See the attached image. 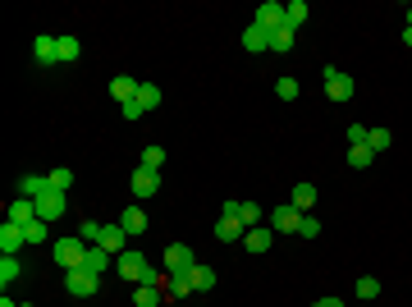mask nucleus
Returning <instances> with one entry per match:
<instances>
[{
	"label": "nucleus",
	"mask_w": 412,
	"mask_h": 307,
	"mask_svg": "<svg viewBox=\"0 0 412 307\" xmlns=\"http://www.w3.org/2000/svg\"><path fill=\"white\" fill-rule=\"evenodd\" d=\"M28 243V234H23V225H14V220H5L0 225V257H14Z\"/></svg>",
	"instance_id": "1a4fd4ad"
},
{
	"label": "nucleus",
	"mask_w": 412,
	"mask_h": 307,
	"mask_svg": "<svg viewBox=\"0 0 412 307\" xmlns=\"http://www.w3.org/2000/svg\"><path fill=\"white\" fill-rule=\"evenodd\" d=\"M367 147H371V152H390V147H394V133L390 129H371L367 133Z\"/></svg>",
	"instance_id": "473e14b6"
},
{
	"label": "nucleus",
	"mask_w": 412,
	"mask_h": 307,
	"mask_svg": "<svg viewBox=\"0 0 412 307\" xmlns=\"http://www.w3.org/2000/svg\"><path fill=\"white\" fill-rule=\"evenodd\" d=\"M371 161H376V152H371L367 143H358V147H348V165H353V170H367Z\"/></svg>",
	"instance_id": "c85d7f7f"
},
{
	"label": "nucleus",
	"mask_w": 412,
	"mask_h": 307,
	"mask_svg": "<svg viewBox=\"0 0 412 307\" xmlns=\"http://www.w3.org/2000/svg\"><path fill=\"white\" fill-rule=\"evenodd\" d=\"M138 285H156V289H165V275L156 271V266H147V271H142V280Z\"/></svg>",
	"instance_id": "ea45409f"
},
{
	"label": "nucleus",
	"mask_w": 412,
	"mask_h": 307,
	"mask_svg": "<svg viewBox=\"0 0 412 307\" xmlns=\"http://www.w3.org/2000/svg\"><path fill=\"white\" fill-rule=\"evenodd\" d=\"M120 225L129 230V239H133V234L147 230V211H142V207H124V211H120Z\"/></svg>",
	"instance_id": "6ab92c4d"
},
{
	"label": "nucleus",
	"mask_w": 412,
	"mask_h": 307,
	"mask_svg": "<svg viewBox=\"0 0 412 307\" xmlns=\"http://www.w3.org/2000/svg\"><path fill=\"white\" fill-rule=\"evenodd\" d=\"M367 124H348V143H353V147H358V143H367Z\"/></svg>",
	"instance_id": "a19ab883"
},
{
	"label": "nucleus",
	"mask_w": 412,
	"mask_h": 307,
	"mask_svg": "<svg viewBox=\"0 0 412 307\" xmlns=\"http://www.w3.org/2000/svg\"><path fill=\"white\" fill-rule=\"evenodd\" d=\"M110 266H115V257L106 253V248H97V243H87V257H83V271H92V275H106Z\"/></svg>",
	"instance_id": "ddd939ff"
},
{
	"label": "nucleus",
	"mask_w": 412,
	"mask_h": 307,
	"mask_svg": "<svg viewBox=\"0 0 412 307\" xmlns=\"http://www.w3.org/2000/svg\"><path fill=\"white\" fill-rule=\"evenodd\" d=\"M165 294H174V298L197 294V289H193V271H170V275H165Z\"/></svg>",
	"instance_id": "2eb2a0df"
},
{
	"label": "nucleus",
	"mask_w": 412,
	"mask_h": 307,
	"mask_svg": "<svg viewBox=\"0 0 412 307\" xmlns=\"http://www.w3.org/2000/svg\"><path fill=\"white\" fill-rule=\"evenodd\" d=\"M220 216H239L243 230H257V225H261V202H252V198H225V211H220Z\"/></svg>",
	"instance_id": "f03ea898"
},
{
	"label": "nucleus",
	"mask_w": 412,
	"mask_h": 307,
	"mask_svg": "<svg viewBox=\"0 0 412 307\" xmlns=\"http://www.w3.org/2000/svg\"><path fill=\"white\" fill-rule=\"evenodd\" d=\"M211 234H216L220 243H239L248 230H243V220H239V216H220V220H216V230H211Z\"/></svg>",
	"instance_id": "4468645a"
},
{
	"label": "nucleus",
	"mask_w": 412,
	"mask_h": 307,
	"mask_svg": "<svg viewBox=\"0 0 412 307\" xmlns=\"http://www.w3.org/2000/svg\"><path fill=\"white\" fill-rule=\"evenodd\" d=\"M46 188H51V179H46V175H23L19 179V193H23V198H42Z\"/></svg>",
	"instance_id": "b1692460"
},
{
	"label": "nucleus",
	"mask_w": 412,
	"mask_h": 307,
	"mask_svg": "<svg viewBox=\"0 0 412 307\" xmlns=\"http://www.w3.org/2000/svg\"><path fill=\"white\" fill-rule=\"evenodd\" d=\"M161 193V170H133V198H156Z\"/></svg>",
	"instance_id": "0eeeda50"
},
{
	"label": "nucleus",
	"mask_w": 412,
	"mask_h": 307,
	"mask_svg": "<svg viewBox=\"0 0 412 307\" xmlns=\"http://www.w3.org/2000/svg\"><path fill=\"white\" fill-rule=\"evenodd\" d=\"M110 97L120 101V106H124V101H133V97H138V78L120 74V78H115V83H110Z\"/></svg>",
	"instance_id": "aec40b11"
},
{
	"label": "nucleus",
	"mask_w": 412,
	"mask_h": 307,
	"mask_svg": "<svg viewBox=\"0 0 412 307\" xmlns=\"http://www.w3.org/2000/svg\"><path fill=\"white\" fill-rule=\"evenodd\" d=\"M142 106V115H147V110H156L161 106V88H156V83H138V97H133Z\"/></svg>",
	"instance_id": "393cba45"
},
{
	"label": "nucleus",
	"mask_w": 412,
	"mask_h": 307,
	"mask_svg": "<svg viewBox=\"0 0 412 307\" xmlns=\"http://www.w3.org/2000/svg\"><path fill=\"white\" fill-rule=\"evenodd\" d=\"M408 28H412V10H408Z\"/></svg>",
	"instance_id": "c03bdc74"
},
{
	"label": "nucleus",
	"mask_w": 412,
	"mask_h": 307,
	"mask_svg": "<svg viewBox=\"0 0 412 307\" xmlns=\"http://www.w3.org/2000/svg\"><path fill=\"white\" fill-rule=\"evenodd\" d=\"M303 23H307V0H289V5H284V28L298 33Z\"/></svg>",
	"instance_id": "4be33fe9"
},
{
	"label": "nucleus",
	"mask_w": 412,
	"mask_h": 307,
	"mask_svg": "<svg viewBox=\"0 0 412 307\" xmlns=\"http://www.w3.org/2000/svg\"><path fill=\"white\" fill-rule=\"evenodd\" d=\"M243 51H271V33H261L257 23L243 28Z\"/></svg>",
	"instance_id": "5701e85b"
},
{
	"label": "nucleus",
	"mask_w": 412,
	"mask_h": 307,
	"mask_svg": "<svg viewBox=\"0 0 412 307\" xmlns=\"http://www.w3.org/2000/svg\"><path fill=\"white\" fill-rule=\"evenodd\" d=\"M115 271H120V280H133V285H138V280H142V271H147V257H142L138 248H129V253H120V257H115Z\"/></svg>",
	"instance_id": "39448f33"
},
{
	"label": "nucleus",
	"mask_w": 412,
	"mask_h": 307,
	"mask_svg": "<svg viewBox=\"0 0 412 307\" xmlns=\"http://www.w3.org/2000/svg\"><path fill=\"white\" fill-rule=\"evenodd\" d=\"M298 234H303V239H316V234H321V220H316V216H303V220H298Z\"/></svg>",
	"instance_id": "4c0bfd02"
},
{
	"label": "nucleus",
	"mask_w": 412,
	"mask_h": 307,
	"mask_svg": "<svg viewBox=\"0 0 412 307\" xmlns=\"http://www.w3.org/2000/svg\"><path fill=\"white\" fill-rule=\"evenodd\" d=\"M78 239H83V243H97L101 239V225H97V220H83V225H78Z\"/></svg>",
	"instance_id": "e433bc0d"
},
{
	"label": "nucleus",
	"mask_w": 412,
	"mask_h": 307,
	"mask_svg": "<svg viewBox=\"0 0 412 307\" xmlns=\"http://www.w3.org/2000/svg\"><path fill=\"white\" fill-rule=\"evenodd\" d=\"M19 275H23V262H19V257H0V285L10 289Z\"/></svg>",
	"instance_id": "cd10ccee"
},
{
	"label": "nucleus",
	"mask_w": 412,
	"mask_h": 307,
	"mask_svg": "<svg viewBox=\"0 0 412 307\" xmlns=\"http://www.w3.org/2000/svg\"><path fill=\"white\" fill-rule=\"evenodd\" d=\"M293 42H298V33H293V28H275L271 33V51H293Z\"/></svg>",
	"instance_id": "7c9ffc66"
},
{
	"label": "nucleus",
	"mask_w": 412,
	"mask_h": 307,
	"mask_svg": "<svg viewBox=\"0 0 412 307\" xmlns=\"http://www.w3.org/2000/svg\"><path fill=\"white\" fill-rule=\"evenodd\" d=\"M193 266H197V257L188 243H170L165 248V271H193Z\"/></svg>",
	"instance_id": "9d476101"
},
{
	"label": "nucleus",
	"mask_w": 412,
	"mask_h": 307,
	"mask_svg": "<svg viewBox=\"0 0 412 307\" xmlns=\"http://www.w3.org/2000/svg\"><path fill=\"white\" fill-rule=\"evenodd\" d=\"M271 243H275V234L266 230V225H257V230H248V234H243V248H248V253H257V257L266 253Z\"/></svg>",
	"instance_id": "f3484780"
},
{
	"label": "nucleus",
	"mask_w": 412,
	"mask_h": 307,
	"mask_svg": "<svg viewBox=\"0 0 412 307\" xmlns=\"http://www.w3.org/2000/svg\"><path fill=\"white\" fill-rule=\"evenodd\" d=\"M124 243H129V230H124V225H101V239H97V248H106L110 257H120V253H129Z\"/></svg>",
	"instance_id": "423d86ee"
},
{
	"label": "nucleus",
	"mask_w": 412,
	"mask_h": 307,
	"mask_svg": "<svg viewBox=\"0 0 412 307\" xmlns=\"http://www.w3.org/2000/svg\"><path fill=\"white\" fill-rule=\"evenodd\" d=\"M51 257H55V266H65V271H78L83 266V257H87V243L78 239V234H69V239H60L51 248Z\"/></svg>",
	"instance_id": "f257e3e1"
},
{
	"label": "nucleus",
	"mask_w": 412,
	"mask_h": 307,
	"mask_svg": "<svg viewBox=\"0 0 412 307\" xmlns=\"http://www.w3.org/2000/svg\"><path fill=\"white\" fill-rule=\"evenodd\" d=\"M312 307H344V303H339V298H316Z\"/></svg>",
	"instance_id": "37998d69"
},
{
	"label": "nucleus",
	"mask_w": 412,
	"mask_h": 307,
	"mask_svg": "<svg viewBox=\"0 0 412 307\" xmlns=\"http://www.w3.org/2000/svg\"><path fill=\"white\" fill-rule=\"evenodd\" d=\"M51 188H60V193H69V188H74V170H65V165H60V170H51Z\"/></svg>",
	"instance_id": "72a5a7b5"
},
{
	"label": "nucleus",
	"mask_w": 412,
	"mask_h": 307,
	"mask_svg": "<svg viewBox=\"0 0 412 307\" xmlns=\"http://www.w3.org/2000/svg\"><path fill=\"white\" fill-rule=\"evenodd\" d=\"M275 97H280V101H293V97H298V78H289V74H284L280 83H275Z\"/></svg>",
	"instance_id": "f704fd0d"
},
{
	"label": "nucleus",
	"mask_w": 412,
	"mask_h": 307,
	"mask_svg": "<svg viewBox=\"0 0 412 307\" xmlns=\"http://www.w3.org/2000/svg\"><path fill=\"white\" fill-rule=\"evenodd\" d=\"M193 289L197 294H211L216 289V266H193Z\"/></svg>",
	"instance_id": "bb28decb"
},
{
	"label": "nucleus",
	"mask_w": 412,
	"mask_h": 307,
	"mask_svg": "<svg viewBox=\"0 0 412 307\" xmlns=\"http://www.w3.org/2000/svg\"><path fill=\"white\" fill-rule=\"evenodd\" d=\"M138 165H142V170H161V165H165V147H142V156H138Z\"/></svg>",
	"instance_id": "c756f323"
},
{
	"label": "nucleus",
	"mask_w": 412,
	"mask_h": 307,
	"mask_svg": "<svg viewBox=\"0 0 412 307\" xmlns=\"http://www.w3.org/2000/svg\"><path fill=\"white\" fill-rule=\"evenodd\" d=\"M298 220H303V211L284 202V207H275V211H271V230H280V234H298Z\"/></svg>",
	"instance_id": "f8f14e48"
},
{
	"label": "nucleus",
	"mask_w": 412,
	"mask_h": 307,
	"mask_svg": "<svg viewBox=\"0 0 412 307\" xmlns=\"http://www.w3.org/2000/svg\"><path fill=\"white\" fill-rule=\"evenodd\" d=\"M65 289L74 298H92L101 289V275H92V271H83V266H78V271H65Z\"/></svg>",
	"instance_id": "7ed1b4c3"
},
{
	"label": "nucleus",
	"mask_w": 412,
	"mask_h": 307,
	"mask_svg": "<svg viewBox=\"0 0 412 307\" xmlns=\"http://www.w3.org/2000/svg\"><path fill=\"white\" fill-rule=\"evenodd\" d=\"M5 220H14V225H33V220H37V202L33 198H14Z\"/></svg>",
	"instance_id": "dca6fc26"
},
{
	"label": "nucleus",
	"mask_w": 412,
	"mask_h": 307,
	"mask_svg": "<svg viewBox=\"0 0 412 307\" xmlns=\"http://www.w3.org/2000/svg\"><path fill=\"white\" fill-rule=\"evenodd\" d=\"M78 55H83V42L78 37H60V65H74Z\"/></svg>",
	"instance_id": "2f4dec72"
},
{
	"label": "nucleus",
	"mask_w": 412,
	"mask_h": 307,
	"mask_svg": "<svg viewBox=\"0 0 412 307\" xmlns=\"http://www.w3.org/2000/svg\"><path fill=\"white\" fill-rule=\"evenodd\" d=\"M33 202H37V220H46V225H51V220H60V216H65V207H69L60 188H46L42 198H33Z\"/></svg>",
	"instance_id": "20e7f679"
},
{
	"label": "nucleus",
	"mask_w": 412,
	"mask_h": 307,
	"mask_svg": "<svg viewBox=\"0 0 412 307\" xmlns=\"http://www.w3.org/2000/svg\"><path fill=\"white\" fill-rule=\"evenodd\" d=\"M380 294V280H376V275H362V280H358V298H376Z\"/></svg>",
	"instance_id": "c9c22d12"
},
{
	"label": "nucleus",
	"mask_w": 412,
	"mask_h": 307,
	"mask_svg": "<svg viewBox=\"0 0 412 307\" xmlns=\"http://www.w3.org/2000/svg\"><path fill=\"white\" fill-rule=\"evenodd\" d=\"M161 294L165 289H156V285H138L133 289V307H161Z\"/></svg>",
	"instance_id": "a878e982"
},
{
	"label": "nucleus",
	"mask_w": 412,
	"mask_h": 307,
	"mask_svg": "<svg viewBox=\"0 0 412 307\" xmlns=\"http://www.w3.org/2000/svg\"><path fill=\"white\" fill-rule=\"evenodd\" d=\"M19 307H33V303H19Z\"/></svg>",
	"instance_id": "a18cd8bd"
},
{
	"label": "nucleus",
	"mask_w": 412,
	"mask_h": 307,
	"mask_svg": "<svg viewBox=\"0 0 412 307\" xmlns=\"http://www.w3.org/2000/svg\"><path fill=\"white\" fill-rule=\"evenodd\" d=\"M33 60H37V65H42V69H51V65H60V37H37V42H33Z\"/></svg>",
	"instance_id": "6e6552de"
},
{
	"label": "nucleus",
	"mask_w": 412,
	"mask_h": 307,
	"mask_svg": "<svg viewBox=\"0 0 412 307\" xmlns=\"http://www.w3.org/2000/svg\"><path fill=\"white\" fill-rule=\"evenodd\" d=\"M326 97L330 101H353V78H348V74L330 78V83H326Z\"/></svg>",
	"instance_id": "412c9836"
},
{
	"label": "nucleus",
	"mask_w": 412,
	"mask_h": 307,
	"mask_svg": "<svg viewBox=\"0 0 412 307\" xmlns=\"http://www.w3.org/2000/svg\"><path fill=\"white\" fill-rule=\"evenodd\" d=\"M28 243H46V220H33V225H23Z\"/></svg>",
	"instance_id": "58836bf2"
},
{
	"label": "nucleus",
	"mask_w": 412,
	"mask_h": 307,
	"mask_svg": "<svg viewBox=\"0 0 412 307\" xmlns=\"http://www.w3.org/2000/svg\"><path fill=\"white\" fill-rule=\"evenodd\" d=\"M289 207H298L303 216H312V207H316V184H298L289 193Z\"/></svg>",
	"instance_id": "a211bd4d"
},
{
	"label": "nucleus",
	"mask_w": 412,
	"mask_h": 307,
	"mask_svg": "<svg viewBox=\"0 0 412 307\" xmlns=\"http://www.w3.org/2000/svg\"><path fill=\"white\" fill-rule=\"evenodd\" d=\"M261 28V33H275V28H284V5L280 0H266V5H261L257 10V19H252Z\"/></svg>",
	"instance_id": "9b49d317"
},
{
	"label": "nucleus",
	"mask_w": 412,
	"mask_h": 307,
	"mask_svg": "<svg viewBox=\"0 0 412 307\" xmlns=\"http://www.w3.org/2000/svg\"><path fill=\"white\" fill-rule=\"evenodd\" d=\"M120 110H124V120H142V106H138V101H124Z\"/></svg>",
	"instance_id": "79ce46f5"
}]
</instances>
